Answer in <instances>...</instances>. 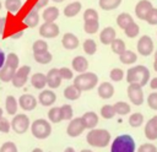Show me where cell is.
Returning a JSON list of instances; mask_svg holds the SVG:
<instances>
[{"instance_id":"c3c4849f","label":"cell","mask_w":157,"mask_h":152,"mask_svg":"<svg viewBox=\"0 0 157 152\" xmlns=\"http://www.w3.org/2000/svg\"><path fill=\"white\" fill-rule=\"evenodd\" d=\"M99 15L94 9H86L83 12V21H88V20H98Z\"/></svg>"},{"instance_id":"2e32d148","label":"cell","mask_w":157,"mask_h":152,"mask_svg":"<svg viewBox=\"0 0 157 152\" xmlns=\"http://www.w3.org/2000/svg\"><path fill=\"white\" fill-rule=\"evenodd\" d=\"M145 136L151 141L157 140V115L152 116L146 123V125H145Z\"/></svg>"},{"instance_id":"7402d4cb","label":"cell","mask_w":157,"mask_h":152,"mask_svg":"<svg viewBox=\"0 0 157 152\" xmlns=\"http://www.w3.org/2000/svg\"><path fill=\"white\" fill-rule=\"evenodd\" d=\"M81 118L83 120V124H85L86 129H90V130L94 129L97 126V124H98V120H99L98 115L94 112H86Z\"/></svg>"},{"instance_id":"8d00e7d4","label":"cell","mask_w":157,"mask_h":152,"mask_svg":"<svg viewBox=\"0 0 157 152\" xmlns=\"http://www.w3.org/2000/svg\"><path fill=\"white\" fill-rule=\"evenodd\" d=\"M21 7H22V1L21 0H5V9L11 13L18 12V10Z\"/></svg>"},{"instance_id":"7dc6e473","label":"cell","mask_w":157,"mask_h":152,"mask_svg":"<svg viewBox=\"0 0 157 152\" xmlns=\"http://www.w3.org/2000/svg\"><path fill=\"white\" fill-rule=\"evenodd\" d=\"M146 22L151 26H156L157 25V7H152L151 11L148 12L147 17H146Z\"/></svg>"},{"instance_id":"4fadbf2b","label":"cell","mask_w":157,"mask_h":152,"mask_svg":"<svg viewBox=\"0 0 157 152\" xmlns=\"http://www.w3.org/2000/svg\"><path fill=\"white\" fill-rule=\"evenodd\" d=\"M61 76H60V72H59V69H50L47 74V86L50 88V89H54V88H58L61 83Z\"/></svg>"},{"instance_id":"e575fe53","label":"cell","mask_w":157,"mask_h":152,"mask_svg":"<svg viewBox=\"0 0 157 152\" xmlns=\"http://www.w3.org/2000/svg\"><path fill=\"white\" fill-rule=\"evenodd\" d=\"M114 109H115V113L118 115H128L131 110V107L129 103L126 102H123V101H119L114 104Z\"/></svg>"},{"instance_id":"f907efd6","label":"cell","mask_w":157,"mask_h":152,"mask_svg":"<svg viewBox=\"0 0 157 152\" xmlns=\"http://www.w3.org/2000/svg\"><path fill=\"white\" fill-rule=\"evenodd\" d=\"M147 104L151 109L157 110V92H152L147 97Z\"/></svg>"},{"instance_id":"f35d334b","label":"cell","mask_w":157,"mask_h":152,"mask_svg":"<svg viewBox=\"0 0 157 152\" xmlns=\"http://www.w3.org/2000/svg\"><path fill=\"white\" fill-rule=\"evenodd\" d=\"M82 48H83V51H85L87 55H93V54L97 51V43H96L93 39L88 38V39H86V40L83 42Z\"/></svg>"},{"instance_id":"74e56055","label":"cell","mask_w":157,"mask_h":152,"mask_svg":"<svg viewBox=\"0 0 157 152\" xmlns=\"http://www.w3.org/2000/svg\"><path fill=\"white\" fill-rule=\"evenodd\" d=\"M32 49H33V54L45 53V51H48V43L44 39H38V40H36L33 43Z\"/></svg>"},{"instance_id":"30bf717a","label":"cell","mask_w":157,"mask_h":152,"mask_svg":"<svg viewBox=\"0 0 157 152\" xmlns=\"http://www.w3.org/2000/svg\"><path fill=\"white\" fill-rule=\"evenodd\" d=\"M86 126L83 124L82 118H72L69 121V125L66 127V132L70 137H77L85 131Z\"/></svg>"},{"instance_id":"03108f58","label":"cell","mask_w":157,"mask_h":152,"mask_svg":"<svg viewBox=\"0 0 157 152\" xmlns=\"http://www.w3.org/2000/svg\"><path fill=\"white\" fill-rule=\"evenodd\" d=\"M155 60H157V50H156V53H155Z\"/></svg>"},{"instance_id":"681fc988","label":"cell","mask_w":157,"mask_h":152,"mask_svg":"<svg viewBox=\"0 0 157 152\" xmlns=\"http://www.w3.org/2000/svg\"><path fill=\"white\" fill-rule=\"evenodd\" d=\"M59 72H60V76H61L63 80H71V78H74V72L69 67H65V66L64 67H60L59 69Z\"/></svg>"},{"instance_id":"f6af8a7d","label":"cell","mask_w":157,"mask_h":152,"mask_svg":"<svg viewBox=\"0 0 157 152\" xmlns=\"http://www.w3.org/2000/svg\"><path fill=\"white\" fill-rule=\"evenodd\" d=\"M5 63H6L7 65L15 67V69H18V66H20V59H18L17 54H15V53H9V54L6 55Z\"/></svg>"},{"instance_id":"836d02e7","label":"cell","mask_w":157,"mask_h":152,"mask_svg":"<svg viewBox=\"0 0 157 152\" xmlns=\"http://www.w3.org/2000/svg\"><path fill=\"white\" fill-rule=\"evenodd\" d=\"M110 49H112L113 53L120 55L121 53H124V51L126 50L125 42H124L123 39H120V38H115V39L112 42V44H110Z\"/></svg>"},{"instance_id":"be15d7a7","label":"cell","mask_w":157,"mask_h":152,"mask_svg":"<svg viewBox=\"0 0 157 152\" xmlns=\"http://www.w3.org/2000/svg\"><path fill=\"white\" fill-rule=\"evenodd\" d=\"M80 152H93V151H91V150H87V148H86V150H81Z\"/></svg>"},{"instance_id":"4316f807","label":"cell","mask_w":157,"mask_h":152,"mask_svg":"<svg viewBox=\"0 0 157 152\" xmlns=\"http://www.w3.org/2000/svg\"><path fill=\"white\" fill-rule=\"evenodd\" d=\"M81 93H82V91L78 87H76L75 85H69L64 89V97L66 99H69V101H76V99H78L81 97Z\"/></svg>"},{"instance_id":"44dd1931","label":"cell","mask_w":157,"mask_h":152,"mask_svg":"<svg viewBox=\"0 0 157 152\" xmlns=\"http://www.w3.org/2000/svg\"><path fill=\"white\" fill-rule=\"evenodd\" d=\"M39 18H40V17H39L38 10L34 9V7H32V9L28 11V13L26 15V17L23 18V23H25L27 27L33 28V27L38 26V23H39Z\"/></svg>"},{"instance_id":"bcb514c9","label":"cell","mask_w":157,"mask_h":152,"mask_svg":"<svg viewBox=\"0 0 157 152\" xmlns=\"http://www.w3.org/2000/svg\"><path fill=\"white\" fill-rule=\"evenodd\" d=\"M0 152H18V150H17V146H16L15 142H12V141H6V142H4V143L1 145Z\"/></svg>"},{"instance_id":"db71d44e","label":"cell","mask_w":157,"mask_h":152,"mask_svg":"<svg viewBox=\"0 0 157 152\" xmlns=\"http://www.w3.org/2000/svg\"><path fill=\"white\" fill-rule=\"evenodd\" d=\"M48 2H49V0H37V2L34 4L33 7L37 9V10H40V9H43L44 6H47Z\"/></svg>"},{"instance_id":"8fae6325","label":"cell","mask_w":157,"mask_h":152,"mask_svg":"<svg viewBox=\"0 0 157 152\" xmlns=\"http://www.w3.org/2000/svg\"><path fill=\"white\" fill-rule=\"evenodd\" d=\"M60 33V28L55 22H44L39 27V34L43 38H55Z\"/></svg>"},{"instance_id":"ba28073f","label":"cell","mask_w":157,"mask_h":152,"mask_svg":"<svg viewBox=\"0 0 157 152\" xmlns=\"http://www.w3.org/2000/svg\"><path fill=\"white\" fill-rule=\"evenodd\" d=\"M136 48H137V53L140 55H142V56L151 55L152 51H153V40H152V38L147 34L140 37L139 40H137Z\"/></svg>"},{"instance_id":"d590c367","label":"cell","mask_w":157,"mask_h":152,"mask_svg":"<svg viewBox=\"0 0 157 152\" xmlns=\"http://www.w3.org/2000/svg\"><path fill=\"white\" fill-rule=\"evenodd\" d=\"M124 33H125V36H126L128 38H135V37H137L139 33H140V26L134 21V22H131V23L124 29Z\"/></svg>"},{"instance_id":"5b68a950","label":"cell","mask_w":157,"mask_h":152,"mask_svg":"<svg viewBox=\"0 0 157 152\" xmlns=\"http://www.w3.org/2000/svg\"><path fill=\"white\" fill-rule=\"evenodd\" d=\"M31 132L38 140L48 139L52 134V125L45 119H36L31 124Z\"/></svg>"},{"instance_id":"6da1fadb","label":"cell","mask_w":157,"mask_h":152,"mask_svg":"<svg viewBox=\"0 0 157 152\" xmlns=\"http://www.w3.org/2000/svg\"><path fill=\"white\" fill-rule=\"evenodd\" d=\"M128 83H140L142 87L150 82V70L144 65H136L126 71Z\"/></svg>"},{"instance_id":"ac0fdd59","label":"cell","mask_w":157,"mask_h":152,"mask_svg":"<svg viewBox=\"0 0 157 152\" xmlns=\"http://www.w3.org/2000/svg\"><path fill=\"white\" fill-rule=\"evenodd\" d=\"M117 37V33H115V29L113 27H104L101 33H99V40L101 43H103L104 45H110L112 42Z\"/></svg>"},{"instance_id":"ffe728a7","label":"cell","mask_w":157,"mask_h":152,"mask_svg":"<svg viewBox=\"0 0 157 152\" xmlns=\"http://www.w3.org/2000/svg\"><path fill=\"white\" fill-rule=\"evenodd\" d=\"M98 96L102 98V99H109L113 97L114 94V86L110 83V82H102L99 86H98Z\"/></svg>"},{"instance_id":"83f0119b","label":"cell","mask_w":157,"mask_h":152,"mask_svg":"<svg viewBox=\"0 0 157 152\" xmlns=\"http://www.w3.org/2000/svg\"><path fill=\"white\" fill-rule=\"evenodd\" d=\"M81 9H82V4L80 1H72L67 4L66 7L64 9V15L66 17H74L81 11Z\"/></svg>"},{"instance_id":"8992f818","label":"cell","mask_w":157,"mask_h":152,"mask_svg":"<svg viewBox=\"0 0 157 152\" xmlns=\"http://www.w3.org/2000/svg\"><path fill=\"white\" fill-rule=\"evenodd\" d=\"M29 127H31V121L26 114L21 113V114L13 115V118L11 120V129L16 134H20V135L25 134Z\"/></svg>"},{"instance_id":"484cf974","label":"cell","mask_w":157,"mask_h":152,"mask_svg":"<svg viewBox=\"0 0 157 152\" xmlns=\"http://www.w3.org/2000/svg\"><path fill=\"white\" fill-rule=\"evenodd\" d=\"M18 101L13 96H7L5 99V110L9 115H16L18 109Z\"/></svg>"},{"instance_id":"7bdbcfd3","label":"cell","mask_w":157,"mask_h":152,"mask_svg":"<svg viewBox=\"0 0 157 152\" xmlns=\"http://www.w3.org/2000/svg\"><path fill=\"white\" fill-rule=\"evenodd\" d=\"M124 76H125L124 71H123L121 69H119V67H114V69H112L110 72H109V77H110V80L114 81V82L121 81V80L124 78Z\"/></svg>"},{"instance_id":"cb8c5ba5","label":"cell","mask_w":157,"mask_h":152,"mask_svg":"<svg viewBox=\"0 0 157 152\" xmlns=\"http://www.w3.org/2000/svg\"><path fill=\"white\" fill-rule=\"evenodd\" d=\"M59 17V9L55 6H49L43 10L42 12V18L44 22H55V20Z\"/></svg>"},{"instance_id":"5bb4252c","label":"cell","mask_w":157,"mask_h":152,"mask_svg":"<svg viewBox=\"0 0 157 152\" xmlns=\"http://www.w3.org/2000/svg\"><path fill=\"white\" fill-rule=\"evenodd\" d=\"M18 105L21 109L26 110V112H31L33 109H36L37 107V99L29 94V93H26V94H22L18 99Z\"/></svg>"},{"instance_id":"94428289","label":"cell","mask_w":157,"mask_h":152,"mask_svg":"<svg viewBox=\"0 0 157 152\" xmlns=\"http://www.w3.org/2000/svg\"><path fill=\"white\" fill-rule=\"evenodd\" d=\"M153 69H155V71L157 72V60H155V63H153Z\"/></svg>"},{"instance_id":"d6986e66","label":"cell","mask_w":157,"mask_h":152,"mask_svg":"<svg viewBox=\"0 0 157 152\" xmlns=\"http://www.w3.org/2000/svg\"><path fill=\"white\" fill-rule=\"evenodd\" d=\"M71 66H72V70L78 72V74L86 72L87 69H88V60L82 55H77V56H75L72 59Z\"/></svg>"},{"instance_id":"003e7915","label":"cell","mask_w":157,"mask_h":152,"mask_svg":"<svg viewBox=\"0 0 157 152\" xmlns=\"http://www.w3.org/2000/svg\"><path fill=\"white\" fill-rule=\"evenodd\" d=\"M1 7H2V2L0 1V10H1Z\"/></svg>"},{"instance_id":"7a4b0ae2","label":"cell","mask_w":157,"mask_h":152,"mask_svg":"<svg viewBox=\"0 0 157 152\" xmlns=\"http://www.w3.org/2000/svg\"><path fill=\"white\" fill-rule=\"evenodd\" d=\"M86 141L92 147H105L110 142V134L105 129H91L86 135Z\"/></svg>"},{"instance_id":"7c38bea8","label":"cell","mask_w":157,"mask_h":152,"mask_svg":"<svg viewBox=\"0 0 157 152\" xmlns=\"http://www.w3.org/2000/svg\"><path fill=\"white\" fill-rule=\"evenodd\" d=\"M152 2L148 1V0H140L136 6H135V15L139 20H142V21H146V17L148 15V12L151 11L152 9Z\"/></svg>"},{"instance_id":"277c9868","label":"cell","mask_w":157,"mask_h":152,"mask_svg":"<svg viewBox=\"0 0 157 152\" xmlns=\"http://www.w3.org/2000/svg\"><path fill=\"white\" fill-rule=\"evenodd\" d=\"M98 83V76L94 72H82L78 74L74 78V85L78 87L82 92L85 91H91L93 89Z\"/></svg>"},{"instance_id":"4dcf8cb0","label":"cell","mask_w":157,"mask_h":152,"mask_svg":"<svg viewBox=\"0 0 157 152\" xmlns=\"http://www.w3.org/2000/svg\"><path fill=\"white\" fill-rule=\"evenodd\" d=\"M123 0H99L98 4H99V7L104 11H112V10H115L120 6Z\"/></svg>"},{"instance_id":"52a82bcc","label":"cell","mask_w":157,"mask_h":152,"mask_svg":"<svg viewBox=\"0 0 157 152\" xmlns=\"http://www.w3.org/2000/svg\"><path fill=\"white\" fill-rule=\"evenodd\" d=\"M128 97L134 105H142L144 103V91L140 83H129L128 86Z\"/></svg>"},{"instance_id":"b9f144b4","label":"cell","mask_w":157,"mask_h":152,"mask_svg":"<svg viewBox=\"0 0 157 152\" xmlns=\"http://www.w3.org/2000/svg\"><path fill=\"white\" fill-rule=\"evenodd\" d=\"M33 58L38 64H42V65L49 64L53 60V55L49 51H45V53H42V54H33Z\"/></svg>"},{"instance_id":"9a60e30c","label":"cell","mask_w":157,"mask_h":152,"mask_svg":"<svg viewBox=\"0 0 157 152\" xmlns=\"http://www.w3.org/2000/svg\"><path fill=\"white\" fill-rule=\"evenodd\" d=\"M56 101V94L52 89H43L38 94V102L44 105V107H50L55 103Z\"/></svg>"},{"instance_id":"6f0895ef","label":"cell","mask_w":157,"mask_h":152,"mask_svg":"<svg viewBox=\"0 0 157 152\" xmlns=\"http://www.w3.org/2000/svg\"><path fill=\"white\" fill-rule=\"evenodd\" d=\"M5 23H6V20H5L4 17H0V34H2V33H4Z\"/></svg>"},{"instance_id":"603a6c76","label":"cell","mask_w":157,"mask_h":152,"mask_svg":"<svg viewBox=\"0 0 157 152\" xmlns=\"http://www.w3.org/2000/svg\"><path fill=\"white\" fill-rule=\"evenodd\" d=\"M16 71H17V69H15V67H12L5 63L4 66L0 69V80L2 82H11Z\"/></svg>"},{"instance_id":"d6a6232c","label":"cell","mask_w":157,"mask_h":152,"mask_svg":"<svg viewBox=\"0 0 157 152\" xmlns=\"http://www.w3.org/2000/svg\"><path fill=\"white\" fill-rule=\"evenodd\" d=\"M83 29L87 34H94L99 29V22L98 20H88L83 23Z\"/></svg>"},{"instance_id":"f5cc1de1","label":"cell","mask_w":157,"mask_h":152,"mask_svg":"<svg viewBox=\"0 0 157 152\" xmlns=\"http://www.w3.org/2000/svg\"><path fill=\"white\" fill-rule=\"evenodd\" d=\"M137 152H157V147L152 143H142L137 148Z\"/></svg>"},{"instance_id":"ab89813d","label":"cell","mask_w":157,"mask_h":152,"mask_svg":"<svg viewBox=\"0 0 157 152\" xmlns=\"http://www.w3.org/2000/svg\"><path fill=\"white\" fill-rule=\"evenodd\" d=\"M101 116L103 119H113L115 116V109H114V105L112 104H105L101 108Z\"/></svg>"},{"instance_id":"ee69618b","label":"cell","mask_w":157,"mask_h":152,"mask_svg":"<svg viewBox=\"0 0 157 152\" xmlns=\"http://www.w3.org/2000/svg\"><path fill=\"white\" fill-rule=\"evenodd\" d=\"M61 109V116H63V120H71L72 116H74V110H72V107L70 104H64L60 107Z\"/></svg>"},{"instance_id":"f1b7e54d","label":"cell","mask_w":157,"mask_h":152,"mask_svg":"<svg viewBox=\"0 0 157 152\" xmlns=\"http://www.w3.org/2000/svg\"><path fill=\"white\" fill-rule=\"evenodd\" d=\"M131 22H134L132 16H131L130 13H128V12H121V13H119L118 17H117V25H118V27H120L121 29H125Z\"/></svg>"},{"instance_id":"60d3db41","label":"cell","mask_w":157,"mask_h":152,"mask_svg":"<svg viewBox=\"0 0 157 152\" xmlns=\"http://www.w3.org/2000/svg\"><path fill=\"white\" fill-rule=\"evenodd\" d=\"M142 123H144V115L141 113L136 112L129 115V125L131 127H139L142 125Z\"/></svg>"},{"instance_id":"11a10c76","label":"cell","mask_w":157,"mask_h":152,"mask_svg":"<svg viewBox=\"0 0 157 152\" xmlns=\"http://www.w3.org/2000/svg\"><path fill=\"white\" fill-rule=\"evenodd\" d=\"M150 87L151 89H157V76L150 80Z\"/></svg>"},{"instance_id":"9c48e42d","label":"cell","mask_w":157,"mask_h":152,"mask_svg":"<svg viewBox=\"0 0 157 152\" xmlns=\"http://www.w3.org/2000/svg\"><path fill=\"white\" fill-rule=\"evenodd\" d=\"M29 72H31V66L28 65H23V66H20L12 78V85L17 88H21L26 85L27 80H28V76H29Z\"/></svg>"},{"instance_id":"680465c9","label":"cell","mask_w":157,"mask_h":152,"mask_svg":"<svg viewBox=\"0 0 157 152\" xmlns=\"http://www.w3.org/2000/svg\"><path fill=\"white\" fill-rule=\"evenodd\" d=\"M64 152H76V151H75V148H72V147H66V148L64 150Z\"/></svg>"},{"instance_id":"6125c7cd","label":"cell","mask_w":157,"mask_h":152,"mask_svg":"<svg viewBox=\"0 0 157 152\" xmlns=\"http://www.w3.org/2000/svg\"><path fill=\"white\" fill-rule=\"evenodd\" d=\"M2 115H4V110H2V108L0 107V119L2 118Z\"/></svg>"},{"instance_id":"91938a15","label":"cell","mask_w":157,"mask_h":152,"mask_svg":"<svg viewBox=\"0 0 157 152\" xmlns=\"http://www.w3.org/2000/svg\"><path fill=\"white\" fill-rule=\"evenodd\" d=\"M32 152H44V151H43L42 148H38V147H37V148H33Z\"/></svg>"},{"instance_id":"3957f363","label":"cell","mask_w":157,"mask_h":152,"mask_svg":"<svg viewBox=\"0 0 157 152\" xmlns=\"http://www.w3.org/2000/svg\"><path fill=\"white\" fill-rule=\"evenodd\" d=\"M135 141L129 134L117 136L110 145V152H135Z\"/></svg>"},{"instance_id":"e7e4bbea","label":"cell","mask_w":157,"mask_h":152,"mask_svg":"<svg viewBox=\"0 0 157 152\" xmlns=\"http://www.w3.org/2000/svg\"><path fill=\"white\" fill-rule=\"evenodd\" d=\"M53 1H54V2H63L64 0H53Z\"/></svg>"},{"instance_id":"d4e9b609","label":"cell","mask_w":157,"mask_h":152,"mask_svg":"<svg viewBox=\"0 0 157 152\" xmlns=\"http://www.w3.org/2000/svg\"><path fill=\"white\" fill-rule=\"evenodd\" d=\"M31 85L37 89H43L47 86V75L42 72H36L31 76Z\"/></svg>"},{"instance_id":"816d5d0a","label":"cell","mask_w":157,"mask_h":152,"mask_svg":"<svg viewBox=\"0 0 157 152\" xmlns=\"http://www.w3.org/2000/svg\"><path fill=\"white\" fill-rule=\"evenodd\" d=\"M11 130V121H9L6 118H1L0 119V132L7 134Z\"/></svg>"},{"instance_id":"e0dca14e","label":"cell","mask_w":157,"mask_h":152,"mask_svg":"<svg viewBox=\"0 0 157 152\" xmlns=\"http://www.w3.org/2000/svg\"><path fill=\"white\" fill-rule=\"evenodd\" d=\"M61 44H63V47H64L65 49H67V50H74V49H76V48L80 45V40H78V38H77L74 33L67 32V33H65V34L63 36V38H61Z\"/></svg>"},{"instance_id":"f546056e","label":"cell","mask_w":157,"mask_h":152,"mask_svg":"<svg viewBox=\"0 0 157 152\" xmlns=\"http://www.w3.org/2000/svg\"><path fill=\"white\" fill-rule=\"evenodd\" d=\"M119 60H120L123 64H125V65H131V64L136 63L137 55H136V53H134L132 50H125L124 53H121V54L119 55Z\"/></svg>"},{"instance_id":"1f68e13d","label":"cell","mask_w":157,"mask_h":152,"mask_svg":"<svg viewBox=\"0 0 157 152\" xmlns=\"http://www.w3.org/2000/svg\"><path fill=\"white\" fill-rule=\"evenodd\" d=\"M48 119L50 123L53 124H58L63 120V116H61V109L60 107H52L48 112Z\"/></svg>"},{"instance_id":"9f6ffc18","label":"cell","mask_w":157,"mask_h":152,"mask_svg":"<svg viewBox=\"0 0 157 152\" xmlns=\"http://www.w3.org/2000/svg\"><path fill=\"white\" fill-rule=\"evenodd\" d=\"M5 60H6V58H5V54H4L2 49L0 48V69L4 66V64H5Z\"/></svg>"}]
</instances>
